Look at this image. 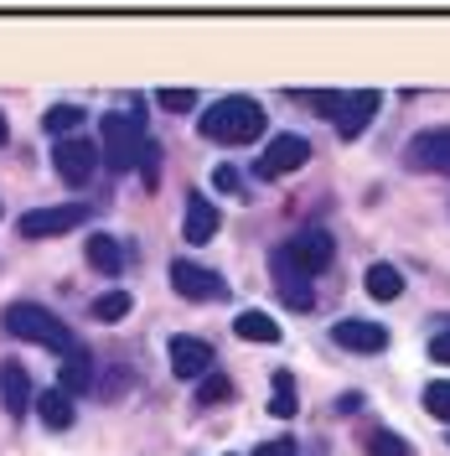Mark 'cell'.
<instances>
[{
	"label": "cell",
	"instance_id": "cell-5",
	"mask_svg": "<svg viewBox=\"0 0 450 456\" xmlns=\"http://www.w3.org/2000/svg\"><path fill=\"white\" fill-rule=\"evenodd\" d=\"M52 167H57V176H62L68 187H84L88 176L99 171V145L88 141V135L57 141V145H52Z\"/></svg>",
	"mask_w": 450,
	"mask_h": 456
},
{
	"label": "cell",
	"instance_id": "cell-14",
	"mask_svg": "<svg viewBox=\"0 0 450 456\" xmlns=\"http://www.w3.org/2000/svg\"><path fill=\"white\" fill-rule=\"evenodd\" d=\"M332 338H337L342 347H352V353H383V347H389V327L347 316V322H337V327H332Z\"/></svg>",
	"mask_w": 450,
	"mask_h": 456
},
{
	"label": "cell",
	"instance_id": "cell-20",
	"mask_svg": "<svg viewBox=\"0 0 450 456\" xmlns=\"http://www.w3.org/2000/svg\"><path fill=\"white\" fill-rule=\"evenodd\" d=\"M233 338L238 342H280V322L264 312H244V316H233Z\"/></svg>",
	"mask_w": 450,
	"mask_h": 456
},
{
	"label": "cell",
	"instance_id": "cell-25",
	"mask_svg": "<svg viewBox=\"0 0 450 456\" xmlns=\"http://www.w3.org/2000/svg\"><path fill=\"white\" fill-rule=\"evenodd\" d=\"M197 399H202V404H228V399H233V384L213 369L207 379H197Z\"/></svg>",
	"mask_w": 450,
	"mask_h": 456
},
{
	"label": "cell",
	"instance_id": "cell-31",
	"mask_svg": "<svg viewBox=\"0 0 450 456\" xmlns=\"http://www.w3.org/2000/svg\"><path fill=\"white\" fill-rule=\"evenodd\" d=\"M253 456H295V441H264Z\"/></svg>",
	"mask_w": 450,
	"mask_h": 456
},
{
	"label": "cell",
	"instance_id": "cell-12",
	"mask_svg": "<svg viewBox=\"0 0 450 456\" xmlns=\"http://www.w3.org/2000/svg\"><path fill=\"white\" fill-rule=\"evenodd\" d=\"M171 373H176V379H207V373H213V342L171 338Z\"/></svg>",
	"mask_w": 450,
	"mask_h": 456
},
{
	"label": "cell",
	"instance_id": "cell-23",
	"mask_svg": "<svg viewBox=\"0 0 450 456\" xmlns=\"http://www.w3.org/2000/svg\"><path fill=\"white\" fill-rule=\"evenodd\" d=\"M363 452L367 456H409V441L389 426H373V430H363Z\"/></svg>",
	"mask_w": 450,
	"mask_h": 456
},
{
	"label": "cell",
	"instance_id": "cell-4",
	"mask_svg": "<svg viewBox=\"0 0 450 456\" xmlns=\"http://www.w3.org/2000/svg\"><path fill=\"white\" fill-rule=\"evenodd\" d=\"M332 249H337V244H332V233H326V228H306V233H295L290 244H280V255L290 259L306 281H310V275H321V270L332 265Z\"/></svg>",
	"mask_w": 450,
	"mask_h": 456
},
{
	"label": "cell",
	"instance_id": "cell-27",
	"mask_svg": "<svg viewBox=\"0 0 450 456\" xmlns=\"http://www.w3.org/2000/svg\"><path fill=\"white\" fill-rule=\"evenodd\" d=\"M135 171H141V182L150 187V192L161 187V145H156V141L141 145V167H135Z\"/></svg>",
	"mask_w": 450,
	"mask_h": 456
},
{
	"label": "cell",
	"instance_id": "cell-28",
	"mask_svg": "<svg viewBox=\"0 0 450 456\" xmlns=\"http://www.w3.org/2000/svg\"><path fill=\"white\" fill-rule=\"evenodd\" d=\"M156 104H161L166 114H187V110H197V94H192V88H161Z\"/></svg>",
	"mask_w": 450,
	"mask_h": 456
},
{
	"label": "cell",
	"instance_id": "cell-16",
	"mask_svg": "<svg viewBox=\"0 0 450 456\" xmlns=\"http://www.w3.org/2000/svg\"><path fill=\"white\" fill-rule=\"evenodd\" d=\"M36 415H42L47 430H68L73 420H78V404L62 395V389H42V395H36Z\"/></svg>",
	"mask_w": 450,
	"mask_h": 456
},
{
	"label": "cell",
	"instance_id": "cell-33",
	"mask_svg": "<svg viewBox=\"0 0 450 456\" xmlns=\"http://www.w3.org/2000/svg\"><path fill=\"white\" fill-rule=\"evenodd\" d=\"M228 456H233V452H228Z\"/></svg>",
	"mask_w": 450,
	"mask_h": 456
},
{
	"label": "cell",
	"instance_id": "cell-19",
	"mask_svg": "<svg viewBox=\"0 0 450 456\" xmlns=\"http://www.w3.org/2000/svg\"><path fill=\"white\" fill-rule=\"evenodd\" d=\"M88 384H93V358H88V347H78L73 358H62V395L73 399V395H88Z\"/></svg>",
	"mask_w": 450,
	"mask_h": 456
},
{
	"label": "cell",
	"instance_id": "cell-17",
	"mask_svg": "<svg viewBox=\"0 0 450 456\" xmlns=\"http://www.w3.org/2000/svg\"><path fill=\"white\" fill-rule=\"evenodd\" d=\"M363 285H367L373 301H398V296H404V275H398L394 265H383V259L363 270Z\"/></svg>",
	"mask_w": 450,
	"mask_h": 456
},
{
	"label": "cell",
	"instance_id": "cell-18",
	"mask_svg": "<svg viewBox=\"0 0 450 456\" xmlns=\"http://www.w3.org/2000/svg\"><path fill=\"white\" fill-rule=\"evenodd\" d=\"M84 255H88V265H93L99 275H119V265H125V255H119V239H114V233H88Z\"/></svg>",
	"mask_w": 450,
	"mask_h": 456
},
{
	"label": "cell",
	"instance_id": "cell-15",
	"mask_svg": "<svg viewBox=\"0 0 450 456\" xmlns=\"http://www.w3.org/2000/svg\"><path fill=\"white\" fill-rule=\"evenodd\" d=\"M218 228H223L218 208L202 198V192H192V198H187V218H181V233H187V244H207V239H218Z\"/></svg>",
	"mask_w": 450,
	"mask_h": 456
},
{
	"label": "cell",
	"instance_id": "cell-21",
	"mask_svg": "<svg viewBox=\"0 0 450 456\" xmlns=\"http://www.w3.org/2000/svg\"><path fill=\"white\" fill-rule=\"evenodd\" d=\"M42 130H47L52 141H73V135L84 130V110H78V104H57V110L42 114Z\"/></svg>",
	"mask_w": 450,
	"mask_h": 456
},
{
	"label": "cell",
	"instance_id": "cell-8",
	"mask_svg": "<svg viewBox=\"0 0 450 456\" xmlns=\"http://www.w3.org/2000/svg\"><path fill=\"white\" fill-rule=\"evenodd\" d=\"M21 239H57V233H73L84 228V208L78 202H62V208H31L21 213Z\"/></svg>",
	"mask_w": 450,
	"mask_h": 456
},
{
	"label": "cell",
	"instance_id": "cell-2",
	"mask_svg": "<svg viewBox=\"0 0 450 456\" xmlns=\"http://www.w3.org/2000/svg\"><path fill=\"white\" fill-rule=\"evenodd\" d=\"M0 322H5V332H11V338L36 342V347H47V353H62V358H73V353H78V338H73V327H68V322H57L47 306L11 301V306L0 312Z\"/></svg>",
	"mask_w": 450,
	"mask_h": 456
},
{
	"label": "cell",
	"instance_id": "cell-1",
	"mask_svg": "<svg viewBox=\"0 0 450 456\" xmlns=\"http://www.w3.org/2000/svg\"><path fill=\"white\" fill-rule=\"evenodd\" d=\"M202 141H218V145H249L264 135V104L249 99V94H228L218 99L213 110L197 119Z\"/></svg>",
	"mask_w": 450,
	"mask_h": 456
},
{
	"label": "cell",
	"instance_id": "cell-30",
	"mask_svg": "<svg viewBox=\"0 0 450 456\" xmlns=\"http://www.w3.org/2000/svg\"><path fill=\"white\" fill-rule=\"evenodd\" d=\"M213 187H218V192H238V171L218 167V171H213Z\"/></svg>",
	"mask_w": 450,
	"mask_h": 456
},
{
	"label": "cell",
	"instance_id": "cell-10",
	"mask_svg": "<svg viewBox=\"0 0 450 456\" xmlns=\"http://www.w3.org/2000/svg\"><path fill=\"white\" fill-rule=\"evenodd\" d=\"M404 161L414 171H446L450 176V130H420L404 151Z\"/></svg>",
	"mask_w": 450,
	"mask_h": 456
},
{
	"label": "cell",
	"instance_id": "cell-24",
	"mask_svg": "<svg viewBox=\"0 0 450 456\" xmlns=\"http://www.w3.org/2000/svg\"><path fill=\"white\" fill-rule=\"evenodd\" d=\"M295 410H301V399H295V379L280 369V373H275V399H269V415H275V420H290Z\"/></svg>",
	"mask_w": 450,
	"mask_h": 456
},
{
	"label": "cell",
	"instance_id": "cell-11",
	"mask_svg": "<svg viewBox=\"0 0 450 456\" xmlns=\"http://www.w3.org/2000/svg\"><path fill=\"white\" fill-rule=\"evenodd\" d=\"M269 270H275V290H280L285 306H295V312H310V306H316V290H310V281L280 255V249L269 255Z\"/></svg>",
	"mask_w": 450,
	"mask_h": 456
},
{
	"label": "cell",
	"instance_id": "cell-13",
	"mask_svg": "<svg viewBox=\"0 0 450 456\" xmlns=\"http://www.w3.org/2000/svg\"><path fill=\"white\" fill-rule=\"evenodd\" d=\"M0 404H5L11 420H21L31 404H36V389H31V379L21 363H0Z\"/></svg>",
	"mask_w": 450,
	"mask_h": 456
},
{
	"label": "cell",
	"instance_id": "cell-6",
	"mask_svg": "<svg viewBox=\"0 0 450 456\" xmlns=\"http://www.w3.org/2000/svg\"><path fill=\"white\" fill-rule=\"evenodd\" d=\"M306 161H310V141L285 130V135H275L269 151L259 156V176H264V182H280V176H290V171H301Z\"/></svg>",
	"mask_w": 450,
	"mask_h": 456
},
{
	"label": "cell",
	"instance_id": "cell-22",
	"mask_svg": "<svg viewBox=\"0 0 450 456\" xmlns=\"http://www.w3.org/2000/svg\"><path fill=\"white\" fill-rule=\"evenodd\" d=\"M130 306H135V301H130V290H104V296H93V301H88V316H93V322H125Z\"/></svg>",
	"mask_w": 450,
	"mask_h": 456
},
{
	"label": "cell",
	"instance_id": "cell-9",
	"mask_svg": "<svg viewBox=\"0 0 450 456\" xmlns=\"http://www.w3.org/2000/svg\"><path fill=\"white\" fill-rule=\"evenodd\" d=\"M171 285H176V296H187V301H223L228 285L213 275V270H202L192 259H176L171 265Z\"/></svg>",
	"mask_w": 450,
	"mask_h": 456
},
{
	"label": "cell",
	"instance_id": "cell-7",
	"mask_svg": "<svg viewBox=\"0 0 450 456\" xmlns=\"http://www.w3.org/2000/svg\"><path fill=\"white\" fill-rule=\"evenodd\" d=\"M378 104H383V99H378V88H352V94H337V114H332V119H337L342 141H358L367 125H373Z\"/></svg>",
	"mask_w": 450,
	"mask_h": 456
},
{
	"label": "cell",
	"instance_id": "cell-3",
	"mask_svg": "<svg viewBox=\"0 0 450 456\" xmlns=\"http://www.w3.org/2000/svg\"><path fill=\"white\" fill-rule=\"evenodd\" d=\"M141 119H145L141 110H130V114H104V125H99V161L119 176L141 167V145H145Z\"/></svg>",
	"mask_w": 450,
	"mask_h": 456
},
{
	"label": "cell",
	"instance_id": "cell-32",
	"mask_svg": "<svg viewBox=\"0 0 450 456\" xmlns=\"http://www.w3.org/2000/svg\"><path fill=\"white\" fill-rule=\"evenodd\" d=\"M5 135H11V125H5V114H0V145H5Z\"/></svg>",
	"mask_w": 450,
	"mask_h": 456
},
{
	"label": "cell",
	"instance_id": "cell-29",
	"mask_svg": "<svg viewBox=\"0 0 450 456\" xmlns=\"http://www.w3.org/2000/svg\"><path fill=\"white\" fill-rule=\"evenodd\" d=\"M430 358L450 369V332H435V338H430Z\"/></svg>",
	"mask_w": 450,
	"mask_h": 456
},
{
	"label": "cell",
	"instance_id": "cell-26",
	"mask_svg": "<svg viewBox=\"0 0 450 456\" xmlns=\"http://www.w3.org/2000/svg\"><path fill=\"white\" fill-rule=\"evenodd\" d=\"M424 410H430L435 420H450V379H435V384H424Z\"/></svg>",
	"mask_w": 450,
	"mask_h": 456
}]
</instances>
